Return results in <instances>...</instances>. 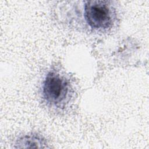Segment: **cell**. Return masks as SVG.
Instances as JSON below:
<instances>
[{"label":"cell","instance_id":"3","mask_svg":"<svg viewBox=\"0 0 149 149\" xmlns=\"http://www.w3.org/2000/svg\"><path fill=\"white\" fill-rule=\"evenodd\" d=\"M16 144L19 148H39L44 147L46 144L42 136L37 133L27 134L20 137L16 141Z\"/></svg>","mask_w":149,"mask_h":149},{"label":"cell","instance_id":"2","mask_svg":"<svg viewBox=\"0 0 149 149\" xmlns=\"http://www.w3.org/2000/svg\"><path fill=\"white\" fill-rule=\"evenodd\" d=\"M115 10L110 1H88L84 4V16L93 30L104 31L110 29L115 19Z\"/></svg>","mask_w":149,"mask_h":149},{"label":"cell","instance_id":"1","mask_svg":"<svg viewBox=\"0 0 149 149\" xmlns=\"http://www.w3.org/2000/svg\"><path fill=\"white\" fill-rule=\"evenodd\" d=\"M71 93L69 81L55 71H50L45 76L42 86V95L45 101L52 107H64Z\"/></svg>","mask_w":149,"mask_h":149}]
</instances>
